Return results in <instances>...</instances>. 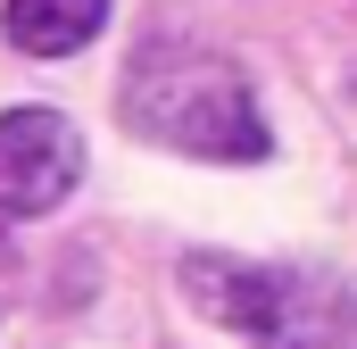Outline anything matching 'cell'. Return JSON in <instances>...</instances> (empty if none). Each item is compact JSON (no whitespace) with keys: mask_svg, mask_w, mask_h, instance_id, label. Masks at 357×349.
<instances>
[{"mask_svg":"<svg viewBox=\"0 0 357 349\" xmlns=\"http://www.w3.org/2000/svg\"><path fill=\"white\" fill-rule=\"evenodd\" d=\"M75 183H84V133L59 108L0 117V216H50Z\"/></svg>","mask_w":357,"mask_h":349,"instance_id":"7a4b0ae2","label":"cell"},{"mask_svg":"<svg viewBox=\"0 0 357 349\" xmlns=\"http://www.w3.org/2000/svg\"><path fill=\"white\" fill-rule=\"evenodd\" d=\"M266 349H357V299L333 291L324 274H299V283H291V308H282V325H274Z\"/></svg>","mask_w":357,"mask_h":349,"instance_id":"277c9868","label":"cell"},{"mask_svg":"<svg viewBox=\"0 0 357 349\" xmlns=\"http://www.w3.org/2000/svg\"><path fill=\"white\" fill-rule=\"evenodd\" d=\"M108 25V0H8V42L25 59H67Z\"/></svg>","mask_w":357,"mask_h":349,"instance_id":"5b68a950","label":"cell"},{"mask_svg":"<svg viewBox=\"0 0 357 349\" xmlns=\"http://www.w3.org/2000/svg\"><path fill=\"white\" fill-rule=\"evenodd\" d=\"M291 266H258V258H216V250H191L183 258V291H191V308L208 316V325H233L241 341H274V325H282V308H291Z\"/></svg>","mask_w":357,"mask_h":349,"instance_id":"3957f363","label":"cell"},{"mask_svg":"<svg viewBox=\"0 0 357 349\" xmlns=\"http://www.w3.org/2000/svg\"><path fill=\"white\" fill-rule=\"evenodd\" d=\"M116 117L125 133L183 150V158H233V167L266 158V117L241 84V67H225L199 42H142L116 84Z\"/></svg>","mask_w":357,"mask_h":349,"instance_id":"6da1fadb","label":"cell"}]
</instances>
